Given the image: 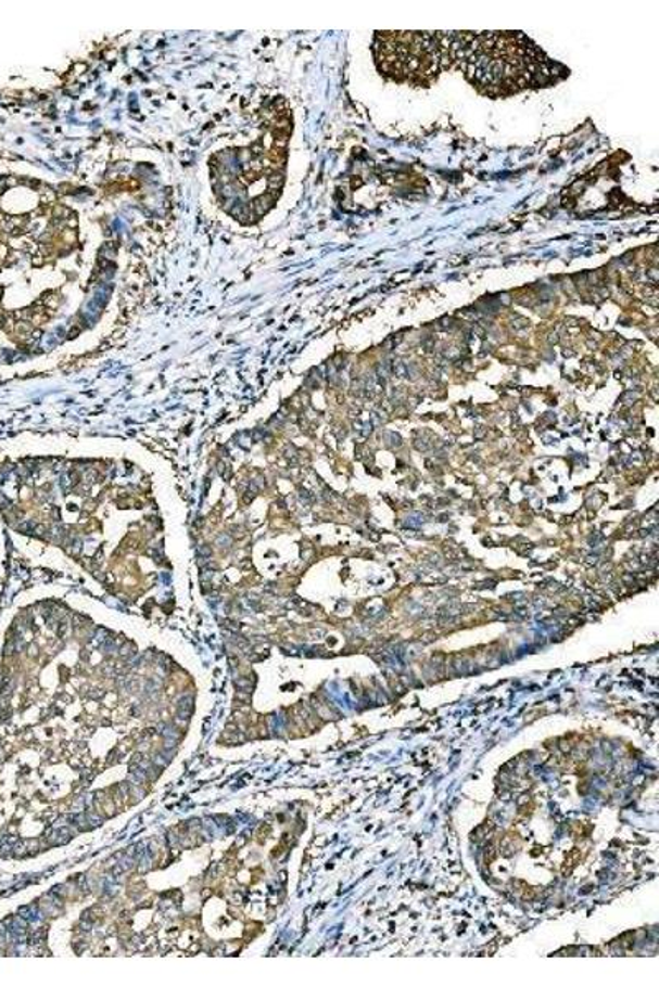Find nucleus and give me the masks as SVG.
<instances>
[{
  "label": "nucleus",
  "mask_w": 659,
  "mask_h": 987,
  "mask_svg": "<svg viewBox=\"0 0 659 987\" xmlns=\"http://www.w3.org/2000/svg\"><path fill=\"white\" fill-rule=\"evenodd\" d=\"M451 63L482 94L506 98L566 75L523 31H451Z\"/></svg>",
  "instance_id": "obj_1"
},
{
  "label": "nucleus",
  "mask_w": 659,
  "mask_h": 987,
  "mask_svg": "<svg viewBox=\"0 0 659 987\" xmlns=\"http://www.w3.org/2000/svg\"><path fill=\"white\" fill-rule=\"evenodd\" d=\"M451 31H376L372 56L381 75L426 86L451 68Z\"/></svg>",
  "instance_id": "obj_2"
},
{
  "label": "nucleus",
  "mask_w": 659,
  "mask_h": 987,
  "mask_svg": "<svg viewBox=\"0 0 659 987\" xmlns=\"http://www.w3.org/2000/svg\"><path fill=\"white\" fill-rule=\"evenodd\" d=\"M270 206H273V200L269 196H261L253 202V209L256 211V215L263 216L269 211Z\"/></svg>",
  "instance_id": "obj_3"
},
{
  "label": "nucleus",
  "mask_w": 659,
  "mask_h": 987,
  "mask_svg": "<svg viewBox=\"0 0 659 987\" xmlns=\"http://www.w3.org/2000/svg\"><path fill=\"white\" fill-rule=\"evenodd\" d=\"M282 183H284V178H282V175H274V177H270L269 187L273 188V190H277V188L282 187Z\"/></svg>",
  "instance_id": "obj_4"
}]
</instances>
